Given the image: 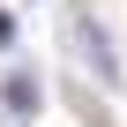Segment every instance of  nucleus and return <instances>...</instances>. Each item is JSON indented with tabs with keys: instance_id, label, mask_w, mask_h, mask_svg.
<instances>
[{
	"instance_id": "1",
	"label": "nucleus",
	"mask_w": 127,
	"mask_h": 127,
	"mask_svg": "<svg viewBox=\"0 0 127 127\" xmlns=\"http://www.w3.org/2000/svg\"><path fill=\"white\" fill-rule=\"evenodd\" d=\"M75 52L90 60V67H97L105 82H120V60H112V37H105V30L90 23V15H75Z\"/></svg>"
},
{
	"instance_id": "3",
	"label": "nucleus",
	"mask_w": 127,
	"mask_h": 127,
	"mask_svg": "<svg viewBox=\"0 0 127 127\" xmlns=\"http://www.w3.org/2000/svg\"><path fill=\"white\" fill-rule=\"evenodd\" d=\"M0 45H15V15H0Z\"/></svg>"
},
{
	"instance_id": "2",
	"label": "nucleus",
	"mask_w": 127,
	"mask_h": 127,
	"mask_svg": "<svg viewBox=\"0 0 127 127\" xmlns=\"http://www.w3.org/2000/svg\"><path fill=\"white\" fill-rule=\"evenodd\" d=\"M0 105H8L15 120H37V112H45V90H37V75H8V82H0Z\"/></svg>"
}]
</instances>
